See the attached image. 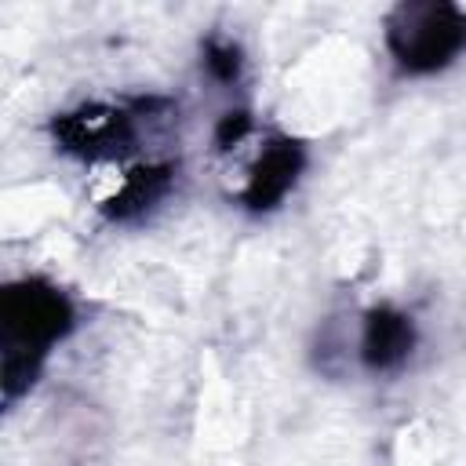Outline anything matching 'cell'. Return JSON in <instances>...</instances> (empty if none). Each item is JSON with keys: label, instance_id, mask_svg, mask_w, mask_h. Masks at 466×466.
Returning <instances> with one entry per match:
<instances>
[{"label": "cell", "instance_id": "6da1fadb", "mask_svg": "<svg viewBox=\"0 0 466 466\" xmlns=\"http://www.w3.org/2000/svg\"><path fill=\"white\" fill-rule=\"evenodd\" d=\"M76 306L47 277H18L0 291V386L4 404L25 397L51 353L73 335Z\"/></svg>", "mask_w": 466, "mask_h": 466}, {"label": "cell", "instance_id": "52a82bcc", "mask_svg": "<svg viewBox=\"0 0 466 466\" xmlns=\"http://www.w3.org/2000/svg\"><path fill=\"white\" fill-rule=\"evenodd\" d=\"M200 62H204L208 76L218 80V84H226V87L237 84L240 73H244V51H240V44L229 40V36H208Z\"/></svg>", "mask_w": 466, "mask_h": 466}, {"label": "cell", "instance_id": "ba28073f", "mask_svg": "<svg viewBox=\"0 0 466 466\" xmlns=\"http://www.w3.org/2000/svg\"><path fill=\"white\" fill-rule=\"evenodd\" d=\"M251 131H255L251 113H248V109H229V113H222L218 124H215V146H218V149H237Z\"/></svg>", "mask_w": 466, "mask_h": 466}, {"label": "cell", "instance_id": "7a4b0ae2", "mask_svg": "<svg viewBox=\"0 0 466 466\" xmlns=\"http://www.w3.org/2000/svg\"><path fill=\"white\" fill-rule=\"evenodd\" d=\"M171 98L142 95L124 102H84L51 120L55 146L87 164H120L138 153L164 120H171Z\"/></svg>", "mask_w": 466, "mask_h": 466}, {"label": "cell", "instance_id": "3957f363", "mask_svg": "<svg viewBox=\"0 0 466 466\" xmlns=\"http://www.w3.org/2000/svg\"><path fill=\"white\" fill-rule=\"evenodd\" d=\"M382 44L408 76H430L466 55V7L451 0H408L382 22Z\"/></svg>", "mask_w": 466, "mask_h": 466}, {"label": "cell", "instance_id": "277c9868", "mask_svg": "<svg viewBox=\"0 0 466 466\" xmlns=\"http://www.w3.org/2000/svg\"><path fill=\"white\" fill-rule=\"evenodd\" d=\"M302 171H306V146L291 135H269L258 146V157L251 160L237 200L248 211L266 215V211L284 204V197L295 189Z\"/></svg>", "mask_w": 466, "mask_h": 466}, {"label": "cell", "instance_id": "5b68a950", "mask_svg": "<svg viewBox=\"0 0 466 466\" xmlns=\"http://www.w3.org/2000/svg\"><path fill=\"white\" fill-rule=\"evenodd\" d=\"M415 342H419V331H415V320L404 309L371 306L364 313V324H360L357 357L368 371L386 375V371H397V368L408 364V357L415 353Z\"/></svg>", "mask_w": 466, "mask_h": 466}, {"label": "cell", "instance_id": "8992f818", "mask_svg": "<svg viewBox=\"0 0 466 466\" xmlns=\"http://www.w3.org/2000/svg\"><path fill=\"white\" fill-rule=\"evenodd\" d=\"M178 164L175 160H135L120 178L116 189L109 197H102V211L113 222H131L138 215H146L149 208H157L171 186H175Z\"/></svg>", "mask_w": 466, "mask_h": 466}]
</instances>
